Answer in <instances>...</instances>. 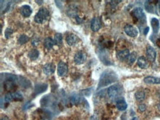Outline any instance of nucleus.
<instances>
[{
    "instance_id": "obj_1",
    "label": "nucleus",
    "mask_w": 160,
    "mask_h": 120,
    "mask_svg": "<svg viewBox=\"0 0 160 120\" xmlns=\"http://www.w3.org/2000/svg\"><path fill=\"white\" fill-rule=\"evenodd\" d=\"M49 16V11L47 9L44 8V7H41L39 9L37 13L35 14V18H34V21L36 22L37 24H42L47 20V19Z\"/></svg>"
},
{
    "instance_id": "obj_2",
    "label": "nucleus",
    "mask_w": 160,
    "mask_h": 120,
    "mask_svg": "<svg viewBox=\"0 0 160 120\" xmlns=\"http://www.w3.org/2000/svg\"><path fill=\"white\" fill-rule=\"evenodd\" d=\"M132 16L136 20L141 22V24H144L146 22V15L141 7H136L135 9H134L132 11Z\"/></svg>"
},
{
    "instance_id": "obj_3",
    "label": "nucleus",
    "mask_w": 160,
    "mask_h": 120,
    "mask_svg": "<svg viewBox=\"0 0 160 120\" xmlns=\"http://www.w3.org/2000/svg\"><path fill=\"white\" fill-rule=\"evenodd\" d=\"M124 31H125V34L128 36L131 37V38H135L138 35V30L135 27L132 26V25L127 24L125 25L124 27Z\"/></svg>"
},
{
    "instance_id": "obj_4",
    "label": "nucleus",
    "mask_w": 160,
    "mask_h": 120,
    "mask_svg": "<svg viewBox=\"0 0 160 120\" xmlns=\"http://www.w3.org/2000/svg\"><path fill=\"white\" fill-rule=\"evenodd\" d=\"M146 56L149 61L154 62L156 57V52L151 46H148L146 49Z\"/></svg>"
},
{
    "instance_id": "obj_5",
    "label": "nucleus",
    "mask_w": 160,
    "mask_h": 120,
    "mask_svg": "<svg viewBox=\"0 0 160 120\" xmlns=\"http://www.w3.org/2000/svg\"><path fill=\"white\" fill-rule=\"evenodd\" d=\"M86 60V55L83 52L79 51L74 56V61L76 64L80 65L83 64Z\"/></svg>"
},
{
    "instance_id": "obj_6",
    "label": "nucleus",
    "mask_w": 160,
    "mask_h": 120,
    "mask_svg": "<svg viewBox=\"0 0 160 120\" xmlns=\"http://www.w3.org/2000/svg\"><path fill=\"white\" fill-rule=\"evenodd\" d=\"M57 70H58V76L64 77L67 75V72H68V66L66 63L61 61L58 63Z\"/></svg>"
},
{
    "instance_id": "obj_7",
    "label": "nucleus",
    "mask_w": 160,
    "mask_h": 120,
    "mask_svg": "<svg viewBox=\"0 0 160 120\" xmlns=\"http://www.w3.org/2000/svg\"><path fill=\"white\" fill-rule=\"evenodd\" d=\"M108 95L111 99L116 98L119 93V88L117 85H114L109 87L107 90Z\"/></svg>"
},
{
    "instance_id": "obj_8",
    "label": "nucleus",
    "mask_w": 160,
    "mask_h": 120,
    "mask_svg": "<svg viewBox=\"0 0 160 120\" xmlns=\"http://www.w3.org/2000/svg\"><path fill=\"white\" fill-rule=\"evenodd\" d=\"M91 29L93 32H98L101 27V21L100 18L98 17H94L91 21L90 24Z\"/></svg>"
},
{
    "instance_id": "obj_9",
    "label": "nucleus",
    "mask_w": 160,
    "mask_h": 120,
    "mask_svg": "<svg viewBox=\"0 0 160 120\" xmlns=\"http://www.w3.org/2000/svg\"><path fill=\"white\" fill-rule=\"evenodd\" d=\"M55 70V66L53 63H48L47 64L44 65V66L43 67V72H44V75H50L54 73Z\"/></svg>"
},
{
    "instance_id": "obj_10",
    "label": "nucleus",
    "mask_w": 160,
    "mask_h": 120,
    "mask_svg": "<svg viewBox=\"0 0 160 120\" xmlns=\"http://www.w3.org/2000/svg\"><path fill=\"white\" fill-rule=\"evenodd\" d=\"M130 54H131V53H130L129 50H128V49H125V50H120V51H119L117 53V57L119 60L122 61V60H126V59H128Z\"/></svg>"
},
{
    "instance_id": "obj_11",
    "label": "nucleus",
    "mask_w": 160,
    "mask_h": 120,
    "mask_svg": "<svg viewBox=\"0 0 160 120\" xmlns=\"http://www.w3.org/2000/svg\"><path fill=\"white\" fill-rule=\"evenodd\" d=\"M77 41H78V38L75 34H70L69 35H67V38H66V41H67V44L70 47L75 45L77 44Z\"/></svg>"
},
{
    "instance_id": "obj_12",
    "label": "nucleus",
    "mask_w": 160,
    "mask_h": 120,
    "mask_svg": "<svg viewBox=\"0 0 160 120\" xmlns=\"http://www.w3.org/2000/svg\"><path fill=\"white\" fill-rule=\"evenodd\" d=\"M20 13L24 17H29L32 14V9L29 5H23L20 7Z\"/></svg>"
},
{
    "instance_id": "obj_13",
    "label": "nucleus",
    "mask_w": 160,
    "mask_h": 120,
    "mask_svg": "<svg viewBox=\"0 0 160 120\" xmlns=\"http://www.w3.org/2000/svg\"><path fill=\"white\" fill-rule=\"evenodd\" d=\"M144 82L146 84H160V78L156 77L148 76L144 78Z\"/></svg>"
},
{
    "instance_id": "obj_14",
    "label": "nucleus",
    "mask_w": 160,
    "mask_h": 120,
    "mask_svg": "<svg viewBox=\"0 0 160 120\" xmlns=\"http://www.w3.org/2000/svg\"><path fill=\"white\" fill-rule=\"evenodd\" d=\"M137 65H138L139 67L141 68V69H147L148 66V63L147 59H146L145 57H143V56L140 57L138 59H137Z\"/></svg>"
},
{
    "instance_id": "obj_15",
    "label": "nucleus",
    "mask_w": 160,
    "mask_h": 120,
    "mask_svg": "<svg viewBox=\"0 0 160 120\" xmlns=\"http://www.w3.org/2000/svg\"><path fill=\"white\" fill-rule=\"evenodd\" d=\"M116 107L119 111H123L126 110L128 106H127V103H125V100L121 99V100H119L117 101Z\"/></svg>"
},
{
    "instance_id": "obj_16",
    "label": "nucleus",
    "mask_w": 160,
    "mask_h": 120,
    "mask_svg": "<svg viewBox=\"0 0 160 120\" xmlns=\"http://www.w3.org/2000/svg\"><path fill=\"white\" fill-rule=\"evenodd\" d=\"M151 24L152 29H153V32L154 34H156L159 31V22L157 19L156 18H153L151 21Z\"/></svg>"
},
{
    "instance_id": "obj_17",
    "label": "nucleus",
    "mask_w": 160,
    "mask_h": 120,
    "mask_svg": "<svg viewBox=\"0 0 160 120\" xmlns=\"http://www.w3.org/2000/svg\"><path fill=\"white\" fill-rule=\"evenodd\" d=\"M44 47H45L47 50H51L53 47V46L55 45V42H54V40L52 39L51 38L48 37V38H45L44 42Z\"/></svg>"
},
{
    "instance_id": "obj_18",
    "label": "nucleus",
    "mask_w": 160,
    "mask_h": 120,
    "mask_svg": "<svg viewBox=\"0 0 160 120\" xmlns=\"http://www.w3.org/2000/svg\"><path fill=\"white\" fill-rule=\"evenodd\" d=\"M38 56H39V52L37 50H35V49L31 50L29 52V53H28V57H29L31 60H36L38 57Z\"/></svg>"
},
{
    "instance_id": "obj_19",
    "label": "nucleus",
    "mask_w": 160,
    "mask_h": 120,
    "mask_svg": "<svg viewBox=\"0 0 160 120\" xmlns=\"http://www.w3.org/2000/svg\"><path fill=\"white\" fill-rule=\"evenodd\" d=\"M135 98L137 101L143 102L146 98V94L143 91H137L135 93Z\"/></svg>"
},
{
    "instance_id": "obj_20",
    "label": "nucleus",
    "mask_w": 160,
    "mask_h": 120,
    "mask_svg": "<svg viewBox=\"0 0 160 120\" xmlns=\"http://www.w3.org/2000/svg\"><path fill=\"white\" fill-rule=\"evenodd\" d=\"M153 1H147L145 4V7L147 11L150 12V13H153L155 10L154 4H153Z\"/></svg>"
},
{
    "instance_id": "obj_21",
    "label": "nucleus",
    "mask_w": 160,
    "mask_h": 120,
    "mask_svg": "<svg viewBox=\"0 0 160 120\" xmlns=\"http://www.w3.org/2000/svg\"><path fill=\"white\" fill-rule=\"evenodd\" d=\"M63 41V36L61 33H56L54 36V42L55 45L61 46Z\"/></svg>"
},
{
    "instance_id": "obj_22",
    "label": "nucleus",
    "mask_w": 160,
    "mask_h": 120,
    "mask_svg": "<svg viewBox=\"0 0 160 120\" xmlns=\"http://www.w3.org/2000/svg\"><path fill=\"white\" fill-rule=\"evenodd\" d=\"M137 54L135 52H131V54L129 55V56H128V59H127V62H128V64H130V65L133 64V63L135 62V60H137Z\"/></svg>"
},
{
    "instance_id": "obj_23",
    "label": "nucleus",
    "mask_w": 160,
    "mask_h": 120,
    "mask_svg": "<svg viewBox=\"0 0 160 120\" xmlns=\"http://www.w3.org/2000/svg\"><path fill=\"white\" fill-rule=\"evenodd\" d=\"M47 88V84H42V85H39V86H37L36 87H35V91H37V93H42L44 92V91H45L46 89Z\"/></svg>"
},
{
    "instance_id": "obj_24",
    "label": "nucleus",
    "mask_w": 160,
    "mask_h": 120,
    "mask_svg": "<svg viewBox=\"0 0 160 120\" xmlns=\"http://www.w3.org/2000/svg\"><path fill=\"white\" fill-rule=\"evenodd\" d=\"M80 97L78 94H74L70 97V101L72 104H77L80 102Z\"/></svg>"
},
{
    "instance_id": "obj_25",
    "label": "nucleus",
    "mask_w": 160,
    "mask_h": 120,
    "mask_svg": "<svg viewBox=\"0 0 160 120\" xmlns=\"http://www.w3.org/2000/svg\"><path fill=\"white\" fill-rule=\"evenodd\" d=\"M28 40H29V37L27 36L26 35L22 34V35H20V37H19V43L20 44H25L28 42Z\"/></svg>"
},
{
    "instance_id": "obj_26",
    "label": "nucleus",
    "mask_w": 160,
    "mask_h": 120,
    "mask_svg": "<svg viewBox=\"0 0 160 120\" xmlns=\"http://www.w3.org/2000/svg\"><path fill=\"white\" fill-rule=\"evenodd\" d=\"M13 29H11V28H7V29L5 30V32H4V35H5V38H10V35L13 34Z\"/></svg>"
},
{
    "instance_id": "obj_27",
    "label": "nucleus",
    "mask_w": 160,
    "mask_h": 120,
    "mask_svg": "<svg viewBox=\"0 0 160 120\" xmlns=\"http://www.w3.org/2000/svg\"><path fill=\"white\" fill-rule=\"evenodd\" d=\"M139 111L144 112L146 110V106L145 104H140L138 107Z\"/></svg>"
},
{
    "instance_id": "obj_28",
    "label": "nucleus",
    "mask_w": 160,
    "mask_h": 120,
    "mask_svg": "<svg viewBox=\"0 0 160 120\" xmlns=\"http://www.w3.org/2000/svg\"><path fill=\"white\" fill-rule=\"evenodd\" d=\"M39 39L38 38H33L32 39V44L33 46H35V47H36L37 45H38V44L39 43Z\"/></svg>"
},
{
    "instance_id": "obj_29",
    "label": "nucleus",
    "mask_w": 160,
    "mask_h": 120,
    "mask_svg": "<svg viewBox=\"0 0 160 120\" xmlns=\"http://www.w3.org/2000/svg\"><path fill=\"white\" fill-rule=\"evenodd\" d=\"M91 120H99V119H98V116H97L96 114H94L92 115V116L91 117Z\"/></svg>"
},
{
    "instance_id": "obj_30",
    "label": "nucleus",
    "mask_w": 160,
    "mask_h": 120,
    "mask_svg": "<svg viewBox=\"0 0 160 120\" xmlns=\"http://www.w3.org/2000/svg\"><path fill=\"white\" fill-rule=\"evenodd\" d=\"M148 31H149V27H146V28H145V29H144V35H147L148 34Z\"/></svg>"
},
{
    "instance_id": "obj_31",
    "label": "nucleus",
    "mask_w": 160,
    "mask_h": 120,
    "mask_svg": "<svg viewBox=\"0 0 160 120\" xmlns=\"http://www.w3.org/2000/svg\"><path fill=\"white\" fill-rule=\"evenodd\" d=\"M1 120H10V119H9V118L7 117V116H3L2 118H1Z\"/></svg>"
},
{
    "instance_id": "obj_32",
    "label": "nucleus",
    "mask_w": 160,
    "mask_h": 120,
    "mask_svg": "<svg viewBox=\"0 0 160 120\" xmlns=\"http://www.w3.org/2000/svg\"><path fill=\"white\" fill-rule=\"evenodd\" d=\"M157 109H158V110H159V111H160V103H159V104H158V106H157Z\"/></svg>"
},
{
    "instance_id": "obj_33",
    "label": "nucleus",
    "mask_w": 160,
    "mask_h": 120,
    "mask_svg": "<svg viewBox=\"0 0 160 120\" xmlns=\"http://www.w3.org/2000/svg\"><path fill=\"white\" fill-rule=\"evenodd\" d=\"M158 5H159V10L160 11V1H158Z\"/></svg>"
},
{
    "instance_id": "obj_34",
    "label": "nucleus",
    "mask_w": 160,
    "mask_h": 120,
    "mask_svg": "<svg viewBox=\"0 0 160 120\" xmlns=\"http://www.w3.org/2000/svg\"><path fill=\"white\" fill-rule=\"evenodd\" d=\"M36 2H43V1H35ZM38 4H41V3H38Z\"/></svg>"
}]
</instances>
